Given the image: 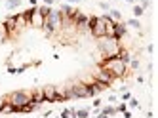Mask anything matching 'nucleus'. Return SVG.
Masks as SVG:
<instances>
[{
    "instance_id": "1",
    "label": "nucleus",
    "mask_w": 158,
    "mask_h": 118,
    "mask_svg": "<svg viewBox=\"0 0 158 118\" xmlns=\"http://www.w3.org/2000/svg\"><path fill=\"white\" fill-rule=\"evenodd\" d=\"M99 67H105L107 70H110L112 74H114V78H124L128 73V65L126 63H122L118 57H107L101 61Z\"/></svg>"
},
{
    "instance_id": "2",
    "label": "nucleus",
    "mask_w": 158,
    "mask_h": 118,
    "mask_svg": "<svg viewBox=\"0 0 158 118\" xmlns=\"http://www.w3.org/2000/svg\"><path fill=\"white\" fill-rule=\"evenodd\" d=\"M101 40V44H99V52H101V55H103V59H107V57H116L118 55V50L122 48L120 46V40H116V38H99Z\"/></svg>"
},
{
    "instance_id": "3",
    "label": "nucleus",
    "mask_w": 158,
    "mask_h": 118,
    "mask_svg": "<svg viewBox=\"0 0 158 118\" xmlns=\"http://www.w3.org/2000/svg\"><path fill=\"white\" fill-rule=\"evenodd\" d=\"M6 101L14 105V112H19V109L31 101V93H27V91H23V90H17V91H12V93H10Z\"/></svg>"
},
{
    "instance_id": "4",
    "label": "nucleus",
    "mask_w": 158,
    "mask_h": 118,
    "mask_svg": "<svg viewBox=\"0 0 158 118\" xmlns=\"http://www.w3.org/2000/svg\"><path fill=\"white\" fill-rule=\"evenodd\" d=\"M46 21L50 23V27L53 29V32H57L63 29V15H61V11L59 10H52L50 11V15L46 17Z\"/></svg>"
},
{
    "instance_id": "5",
    "label": "nucleus",
    "mask_w": 158,
    "mask_h": 118,
    "mask_svg": "<svg viewBox=\"0 0 158 118\" xmlns=\"http://www.w3.org/2000/svg\"><path fill=\"white\" fill-rule=\"evenodd\" d=\"M94 80L101 82V84H105V86H110V84H112V82H114L116 78H114V74H112L110 70H107L105 67H99V70L94 74Z\"/></svg>"
},
{
    "instance_id": "6",
    "label": "nucleus",
    "mask_w": 158,
    "mask_h": 118,
    "mask_svg": "<svg viewBox=\"0 0 158 118\" xmlns=\"http://www.w3.org/2000/svg\"><path fill=\"white\" fill-rule=\"evenodd\" d=\"M71 91H73V99H86V97H89L88 84H84V82H74V84L71 86Z\"/></svg>"
},
{
    "instance_id": "7",
    "label": "nucleus",
    "mask_w": 158,
    "mask_h": 118,
    "mask_svg": "<svg viewBox=\"0 0 158 118\" xmlns=\"http://www.w3.org/2000/svg\"><path fill=\"white\" fill-rule=\"evenodd\" d=\"M89 32H92V36L94 38H105V19L101 17V15H97V19H95V23H94V27L89 29Z\"/></svg>"
},
{
    "instance_id": "8",
    "label": "nucleus",
    "mask_w": 158,
    "mask_h": 118,
    "mask_svg": "<svg viewBox=\"0 0 158 118\" xmlns=\"http://www.w3.org/2000/svg\"><path fill=\"white\" fill-rule=\"evenodd\" d=\"M42 95H44V103H57V88L55 86H44Z\"/></svg>"
},
{
    "instance_id": "9",
    "label": "nucleus",
    "mask_w": 158,
    "mask_h": 118,
    "mask_svg": "<svg viewBox=\"0 0 158 118\" xmlns=\"http://www.w3.org/2000/svg\"><path fill=\"white\" fill-rule=\"evenodd\" d=\"M2 25H4V29H6L8 34H14V32L17 31V15H10V17H6V21L2 23Z\"/></svg>"
},
{
    "instance_id": "10",
    "label": "nucleus",
    "mask_w": 158,
    "mask_h": 118,
    "mask_svg": "<svg viewBox=\"0 0 158 118\" xmlns=\"http://www.w3.org/2000/svg\"><path fill=\"white\" fill-rule=\"evenodd\" d=\"M128 25L124 21H118V23H114V34H112V38H116V40H122L124 36H126V32H128V29H126Z\"/></svg>"
},
{
    "instance_id": "11",
    "label": "nucleus",
    "mask_w": 158,
    "mask_h": 118,
    "mask_svg": "<svg viewBox=\"0 0 158 118\" xmlns=\"http://www.w3.org/2000/svg\"><path fill=\"white\" fill-rule=\"evenodd\" d=\"M44 19H46V17H44V15H40V14H38V10H36L35 14L31 15V19H29V25H32L35 29H42V27H44Z\"/></svg>"
},
{
    "instance_id": "12",
    "label": "nucleus",
    "mask_w": 158,
    "mask_h": 118,
    "mask_svg": "<svg viewBox=\"0 0 158 118\" xmlns=\"http://www.w3.org/2000/svg\"><path fill=\"white\" fill-rule=\"evenodd\" d=\"M116 57L120 59L122 63H126V65L131 61V55H130V52H128V50H124V48H120V50H118V55H116Z\"/></svg>"
},
{
    "instance_id": "13",
    "label": "nucleus",
    "mask_w": 158,
    "mask_h": 118,
    "mask_svg": "<svg viewBox=\"0 0 158 118\" xmlns=\"http://www.w3.org/2000/svg\"><path fill=\"white\" fill-rule=\"evenodd\" d=\"M14 112V105L8 103V101H2V109H0V114H12Z\"/></svg>"
},
{
    "instance_id": "14",
    "label": "nucleus",
    "mask_w": 158,
    "mask_h": 118,
    "mask_svg": "<svg viewBox=\"0 0 158 118\" xmlns=\"http://www.w3.org/2000/svg\"><path fill=\"white\" fill-rule=\"evenodd\" d=\"M109 19L110 21H114V23H118V21H122V15H120V11L118 10H109Z\"/></svg>"
},
{
    "instance_id": "15",
    "label": "nucleus",
    "mask_w": 158,
    "mask_h": 118,
    "mask_svg": "<svg viewBox=\"0 0 158 118\" xmlns=\"http://www.w3.org/2000/svg\"><path fill=\"white\" fill-rule=\"evenodd\" d=\"M21 2H23V0H6V8L8 10H15V8L21 6Z\"/></svg>"
},
{
    "instance_id": "16",
    "label": "nucleus",
    "mask_w": 158,
    "mask_h": 118,
    "mask_svg": "<svg viewBox=\"0 0 158 118\" xmlns=\"http://www.w3.org/2000/svg\"><path fill=\"white\" fill-rule=\"evenodd\" d=\"M36 10H38V14H40V15L48 17V15H50V11H52V6H36Z\"/></svg>"
},
{
    "instance_id": "17",
    "label": "nucleus",
    "mask_w": 158,
    "mask_h": 118,
    "mask_svg": "<svg viewBox=\"0 0 158 118\" xmlns=\"http://www.w3.org/2000/svg\"><path fill=\"white\" fill-rule=\"evenodd\" d=\"M126 25H130V27H133V29H141V23H139V19H135V17H131V19H128V21H124Z\"/></svg>"
},
{
    "instance_id": "18",
    "label": "nucleus",
    "mask_w": 158,
    "mask_h": 118,
    "mask_svg": "<svg viewBox=\"0 0 158 118\" xmlns=\"http://www.w3.org/2000/svg\"><path fill=\"white\" fill-rule=\"evenodd\" d=\"M145 14V10L139 6V4H133V15H135V19H137V17H141Z\"/></svg>"
},
{
    "instance_id": "19",
    "label": "nucleus",
    "mask_w": 158,
    "mask_h": 118,
    "mask_svg": "<svg viewBox=\"0 0 158 118\" xmlns=\"http://www.w3.org/2000/svg\"><path fill=\"white\" fill-rule=\"evenodd\" d=\"M114 112H116V109H114V107H110V105L101 111V114H105V116H110V114H114Z\"/></svg>"
},
{
    "instance_id": "20",
    "label": "nucleus",
    "mask_w": 158,
    "mask_h": 118,
    "mask_svg": "<svg viewBox=\"0 0 158 118\" xmlns=\"http://www.w3.org/2000/svg\"><path fill=\"white\" fill-rule=\"evenodd\" d=\"M89 116V111L88 109H80V111H76V118H88Z\"/></svg>"
},
{
    "instance_id": "21",
    "label": "nucleus",
    "mask_w": 158,
    "mask_h": 118,
    "mask_svg": "<svg viewBox=\"0 0 158 118\" xmlns=\"http://www.w3.org/2000/svg\"><path fill=\"white\" fill-rule=\"evenodd\" d=\"M6 38H8V32H6L4 25H0V44H2V42H4Z\"/></svg>"
},
{
    "instance_id": "22",
    "label": "nucleus",
    "mask_w": 158,
    "mask_h": 118,
    "mask_svg": "<svg viewBox=\"0 0 158 118\" xmlns=\"http://www.w3.org/2000/svg\"><path fill=\"white\" fill-rule=\"evenodd\" d=\"M128 107H131V109H139L141 105H139V101H137V99H133V97H131V99L128 101Z\"/></svg>"
},
{
    "instance_id": "23",
    "label": "nucleus",
    "mask_w": 158,
    "mask_h": 118,
    "mask_svg": "<svg viewBox=\"0 0 158 118\" xmlns=\"http://www.w3.org/2000/svg\"><path fill=\"white\" fill-rule=\"evenodd\" d=\"M114 109H116V112H124V111H128V105L122 101V103L118 105V107H114Z\"/></svg>"
},
{
    "instance_id": "24",
    "label": "nucleus",
    "mask_w": 158,
    "mask_h": 118,
    "mask_svg": "<svg viewBox=\"0 0 158 118\" xmlns=\"http://www.w3.org/2000/svg\"><path fill=\"white\" fill-rule=\"evenodd\" d=\"M130 99H131V93H130V91H122V101L126 103V101H130Z\"/></svg>"
},
{
    "instance_id": "25",
    "label": "nucleus",
    "mask_w": 158,
    "mask_h": 118,
    "mask_svg": "<svg viewBox=\"0 0 158 118\" xmlns=\"http://www.w3.org/2000/svg\"><path fill=\"white\" fill-rule=\"evenodd\" d=\"M128 65H130V67H131V69H139V65H141V63H139V61H137V59H131V61H130V63H128Z\"/></svg>"
},
{
    "instance_id": "26",
    "label": "nucleus",
    "mask_w": 158,
    "mask_h": 118,
    "mask_svg": "<svg viewBox=\"0 0 158 118\" xmlns=\"http://www.w3.org/2000/svg\"><path fill=\"white\" fill-rule=\"evenodd\" d=\"M61 118H71V111H69V109L61 111Z\"/></svg>"
},
{
    "instance_id": "27",
    "label": "nucleus",
    "mask_w": 158,
    "mask_h": 118,
    "mask_svg": "<svg viewBox=\"0 0 158 118\" xmlns=\"http://www.w3.org/2000/svg\"><path fill=\"white\" fill-rule=\"evenodd\" d=\"M149 4H151L149 0H141V4H139V6H141L143 10H147V8H149Z\"/></svg>"
},
{
    "instance_id": "28",
    "label": "nucleus",
    "mask_w": 158,
    "mask_h": 118,
    "mask_svg": "<svg viewBox=\"0 0 158 118\" xmlns=\"http://www.w3.org/2000/svg\"><path fill=\"white\" fill-rule=\"evenodd\" d=\"M99 8H101V10H105V11H109V10H110L107 2H101V4H99Z\"/></svg>"
},
{
    "instance_id": "29",
    "label": "nucleus",
    "mask_w": 158,
    "mask_h": 118,
    "mask_svg": "<svg viewBox=\"0 0 158 118\" xmlns=\"http://www.w3.org/2000/svg\"><path fill=\"white\" fill-rule=\"evenodd\" d=\"M99 107H101V99H95L94 101V109H99Z\"/></svg>"
},
{
    "instance_id": "30",
    "label": "nucleus",
    "mask_w": 158,
    "mask_h": 118,
    "mask_svg": "<svg viewBox=\"0 0 158 118\" xmlns=\"http://www.w3.org/2000/svg\"><path fill=\"white\" fill-rule=\"evenodd\" d=\"M147 52L152 53V52H154V46H152V44H149V46H147Z\"/></svg>"
},
{
    "instance_id": "31",
    "label": "nucleus",
    "mask_w": 158,
    "mask_h": 118,
    "mask_svg": "<svg viewBox=\"0 0 158 118\" xmlns=\"http://www.w3.org/2000/svg\"><path fill=\"white\" fill-rule=\"evenodd\" d=\"M124 118H131V112L130 111H124Z\"/></svg>"
},
{
    "instance_id": "32",
    "label": "nucleus",
    "mask_w": 158,
    "mask_h": 118,
    "mask_svg": "<svg viewBox=\"0 0 158 118\" xmlns=\"http://www.w3.org/2000/svg\"><path fill=\"white\" fill-rule=\"evenodd\" d=\"M53 4V0H44V6H52Z\"/></svg>"
},
{
    "instance_id": "33",
    "label": "nucleus",
    "mask_w": 158,
    "mask_h": 118,
    "mask_svg": "<svg viewBox=\"0 0 158 118\" xmlns=\"http://www.w3.org/2000/svg\"><path fill=\"white\" fill-rule=\"evenodd\" d=\"M29 4H31V6H36V4H38V0H29Z\"/></svg>"
},
{
    "instance_id": "34",
    "label": "nucleus",
    "mask_w": 158,
    "mask_h": 118,
    "mask_svg": "<svg viewBox=\"0 0 158 118\" xmlns=\"http://www.w3.org/2000/svg\"><path fill=\"white\" fill-rule=\"evenodd\" d=\"M67 2H71V4H74V2H80V0H67Z\"/></svg>"
},
{
    "instance_id": "35",
    "label": "nucleus",
    "mask_w": 158,
    "mask_h": 118,
    "mask_svg": "<svg viewBox=\"0 0 158 118\" xmlns=\"http://www.w3.org/2000/svg\"><path fill=\"white\" fill-rule=\"evenodd\" d=\"M124 2H128V4H135V2H133V0H124Z\"/></svg>"
}]
</instances>
